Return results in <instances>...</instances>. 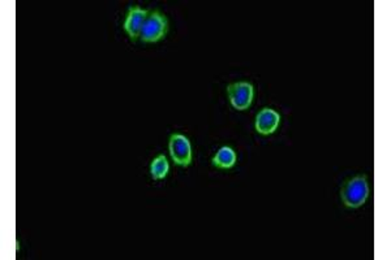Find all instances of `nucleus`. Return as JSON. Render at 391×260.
<instances>
[{"label":"nucleus","mask_w":391,"mask_h":260,"mask_svg":"<svg viewBox=\"0 0 391 260\" xmlns=\"http://www.w3.org/2000/svg\"><path fill=\"white\" fill-rule=\"evenodd\" d=\"M369 197V186L367 176H356L345 182L341 189V198L343 203L350 208H357L365 203Z\"/></svg>","instance_id":"obj_1"},{"label":"nucleus","mask_w":391,"mask_h":260,"mask_svg":"<svg viewBox=\"0 0 391 260\" xmlns=\"http://www.w3.org/2000/svg\"><path fill=\"white\" fill-rule=\"evenodd\" d=\"M169 32V20L160 11H153L141 32V41L145 43H154L164 38Z\"/></svg>","instance_id":"obj_2"},{"label":"nucleus","mask_w":391,"mask_h":260,"mask_svg":"<svg viewBox=\"0 0 391 260\" xmlns=\"http://www.w3.org/2000/svg\"><path fill=\"white\" fill-rule=\"evenodd\" d=\"M231 104L238 111H245L254 102V89L249 82H235L227 88Z\"/></svg>","instance_id":"obj_3"},{"label":"nucleus","mask_w":391,"mask_h":260,"mask_svg":"<svg viewBox=\"0 0 391 260\" xmlns=\"http://www.w3.org/2000/svg\"><path fill=\"white\" fill-rule=\"evenodd\" d=\"M170 155L175 164L188 167L192 163V148L189 139L182 134H173L169 142Z\"/></svg>","instance_id":"obj_4"},{"label":"nucleus","mask_w":391,"mask_h":260,"mask_svg":"<svg viewBox=\"0 0 391 260\" xmlns=\"http://www.w3.org/2000/svg\"><path fill=\"white\" fill-rule=\"evenodd\" d=\"M148 17H149V12L140 8L137 6H133L128 10L127 17L123 23V28L132 41H136L141 35L142 28L146 23Z\"/></svg>","instance_id":"obj_5"},{"label":"nucleus","mask_w":391,"mask_h":260,"mask_svg":"<svg viewBox=\"0 0 391 260\" xmlns=\"http://www.w3.org/2000/svg\"><path fill=\"white\" fill-rule=\"evenodd\" d=\"M280 123V116L271 108H264L256 116V130L263 134H273Z\"/></svg>","instance_id":"obj_6"},{"label":"nucleus","mask_w":391,"mask_h":260,"mask_svg":"<svg viewBox=\"0 0 391 260\" xmlns=\"http://www.w3.org/2000/svg\"><path fill=\"white\" fill-rule=\"evenodd\" d=\"M238 160L236 152L233 148L225 146V148H219L217 154L213 158V166L217 167L219 170H230Z\"/></svg>","instance_id":"obj_7"},{"label":"nucleus","mask_w":391,"mask_h":260,"mask_svg":"<svg viewBox=\"0 0 391 260\" xmlns=\"http://www.w3.org/2000/svg\"><path fill=\"white\" fill-rule=\"evenodd\" d=\"M170 170L169 161L164 155H158L150 164V174L154 180H163Z\"/></svg>","instance_id":"obj_8"}]
</instances>
